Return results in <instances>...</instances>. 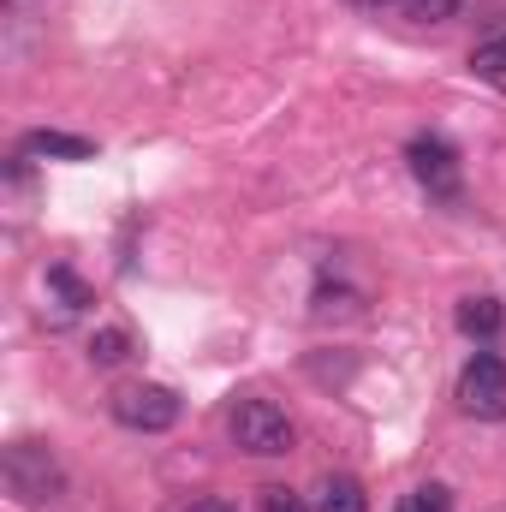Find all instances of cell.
<instances>
[{"label": "cell", "mask_w": 506, "mask_h": 512, "mask_svg": "<svg viewBox=\"0 0 506 512\" xmlns=\"http://www.w3.org/2000/svg\"><path fill=\"white\" fill-rule=\"evenodd\" d=\"M227 429H233V447L239 453H251V459H280V453H292V417L274 405V399H239L233 411H227Z\"/></svg>", "instance_id": "6da1fadb"}, {"label": "cell", "mask_w": 506, "mask_h": 512, "mask_svg": "<svg viewBox=\"0 0 506 512\" xmlns=\"http://www.w3.org/2000/svg\"><path fill=\"white\" fill-rule=\"evenodd\" d=\"M0 471H6V489L18 501H54L60 495V459L42 441H12L6 459H0Z\"/></svg>", "instance_id": "7a4b0ae2"}, {"label": "cell", "mask_w": 506, "mask_h": 512, "mask_svg": "<svg viewBox=\"0 0 506 512\" xmlns=\"http://www.w3.org/2000/svg\"><path fill=\"white\" fill-rule=\"evenodd\" d=\"M108 405H114V417H120L126 429H137V435H161V429L179 423V393H173V387H155V382L120 387Z\"/></svg>", "instance_id": "3957f363"}, {"label": "cell", "mask_w": 506, "mask_h": 512, "mask_svg": "<svg viewBox=\"0 0 506 512\" xmlns=\"http://www.w3.org/2000/svg\"><path fill=\"white\" fill-rule=\"evenodd\" d=\"M405 161H411V173H417V185H423L429 197L459 203V155H453V143H447V137L417 131V137H411V149H405Z\"/></svg>", "instance_id": "277c9868"}, {"label": "cell", "mask_w": 506, "mask_h": 512, "mask_svg": "<svg viewBox=\"0 0 506 512\" xmlns=\"http://www.w3.org/2000/svg\"><path fill=\"white\" fill-rule=\"evenodd\" d=\"M459 405H465L471 417H489V423L506 417V358L501 352H477V358L465 364V376H459Z\"/></svg>", "instance_id": "5b68a950"}, {"label": "cell", "mask_w": 506, "mask_h": 512, "mask_svg": "<svg viewBox=\"0 0 506 512\" xmlns=\"http://www.w3.org/2000/svg\"><path fill=\"white\" fill-rule=\"evenodd\" d=\"M48 304H54V322H72V316H84L96 298H90V286H84L72 268H48Z\"/></svg>", "instance_id": "8992f818"}, {"label": "cell", "mask_w": 506, "mask_h": 512, "mask_svg": "<svg viewBox=\"0 0 506 512\" xmlns=\"http://www.w3.org/2000/svg\"><path fill=\"white\" fill-rule=\"evenodd\" d=\"M501 328H506L501 298H459V334L489 346V340H501Z\"/></svg>", "instance_id": "52a82bcc"}, {"label": "cell", "mask_w": 506, "mask_h": 512, "mask_svg": "<svg viewBox=\"0 0 506 512\" xmlns=\"http://www.w3.org/2000/svg\"><path fill=\"white\" fill-rule=\"evenodd\" d=\"M24 155H42V161H90L96 143L90 137H72V131H30L24 137Z\"/></svg>", "instance_id": "ba28073f"}, {"label": "cell", "mask_w": 506, "mask_h": 512, "mask_svg": "<svg viewBox=\"0 0 506 512\" xmlns=\"http://www.w3.org/2000/svg\"><path fill=\"white\" fill-rule=\"evenodd\" d=\"M316 512H370L364 483H358V477H328L322 495H316Z\"/></svg>", "instance_id": "9c48e42d"}, {"label": "cell", "mask_w": 506, "mask_h": 512, "mask_svg": "<svg viewBox=\"0 0 506 512\" xmlns=\"http://www.w3.org/2000/svg\"><path fill=\"white\" fill-rule=\"evenodd\" d=\"M126 358H131V334L126 328H96V334H90V364L114 370V364H126Z\"/></svg>", "instance_id": "30bf717a"}, {"label": "cell", "mask_w": 506, "mask_h": 512, "mask_svg": "<svg viewBox=\"0 0 506 512\" xmlns=\"http://www.w3.org/2000/svg\"><path fill=\"white\" fill-rule=\"evenodd\" d=\"M471 72H477V78H506V30L501 36H483V42L471 48Z\"/></svg>", "instance_id": "8fae6325"}, {"label": "cell", "mask_w": 506, "mask_h": 512, "mask_svg": "<svg viewBox=\"0 0 506 512\" xmlns=\"http://www.w3.org/2000/svg\"><path fill=\"white\" fill-rule=\"evenodd\" d=\"M411 24H447L453 12H459V0H393Z\"/></svg>", "instance_id": "7c38bea8"}, {"label": "cell", "mask_w": 506, "mask_h": 512, "mask_svg": "<svg viewBox=\"0 0 506 512\" xmlns=\"http://www.w3.org/2000/svg\"><path fill=\"white\" fill-rule=\"evenodd\" d=\"M399 512H453V495H447L441 483H417V489L399 501Z\"/></svg>", "instance_id": "4fadbf2b"}, {"label": "cell", "mask_w": 506, "mask_h": 512, "mask_svg": "<svg viewBox=\"0 0 506 512\" xmlns=\"http://www.w3.org/2000/svg\"><path fill=\"white\" fill-rule=\"evenodd\" d=\"M262 512H310L292 489H262Z\"/></svg>", "instance_id": "5bb4252c"}, {"label": "cell", "mask_w": 506, "mask_h": 512, "mask_svg": "<svg viewBox=\"0 0 506 512\" xmlns=\"http://www.w3.org/2000/svg\"><path fill=\"white\" fill-rule=\"evenodd\" d=\"M185 512H239L233 501H197V507H185Z\"/></svg>", "instance_id": "9a60e30c"}, {"label": "cell", "mask_w": 506, "mask_h": 512, "mask_svg": "<svg viewBox=\"0 0 506 512\" xmlns=\"http://www.w3.org/2000/svg\"><path fill=\"white\" fill-rule=\"evenodd\" d=\"M346 6H358V12H381V6H393V0H346Z\"/></svg>", "instance_id": "2e32d148"}]
</instances>
